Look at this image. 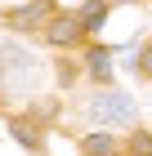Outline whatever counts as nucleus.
Wrapping results in <instances>:
<instances>
[{
  "instance_id": "obj_9",
  "label": "nucleus",
  "mask_w": 152,
  "mask_h": 156,
  "mask_svg": "<svg viewBox=\"0 0 152 156\" xmlns=\"http://www.w3.org/2000/svg\"><path fill=\"white\" fill-rule=\"evenodd\" d=\"M139 67H143V72L152 76V45H148V49H143V54H139Z\"/></svg>"
},
{
  "instance_id": "obj_4",
  "label": "nucleus",
  "mask_w": 152,
  "mask_h": 156,
  "mask_svg": "<svg viewBox=\"0 0 152 156\" xmlns=\"http://www.w3.org/2000/svg\"><path fill=\"white\" fill-rule=\"evenodd\" d=\"M40 13H49V5H18V9L9 13V23H13V27H32Z\"/></svg>"
},
{
  "instance_id": "obj_7",
  "label": "nucleus",
  "mask_w": 152,
  "mask_h": 156,
  "mask_svg": "<svg viewBox=\"0 0 152 156\" xmlns=\"http://www.w3.org/2000/svg\"><path fill=\"white\" fill-rule=\"evenodd\" d=\"M130 152H134V156H152V134H134V138H130Z\"/></svg>"
},
{
  "instance_id": "obj_2",
  "label": "nucleus",
  "mask_w": 152,
  "mask_h": 156,
  "mask_svg": "<svg viewBox=\"0 0 152 156\" xmlns=\"http://www.w3.org/2000/svg\"><path fill=\"white\" fill-rule=\"evenodd\" d=\"M81 31H85V23H81V18H58V23L49 27V40H54V45H72Z\"/></svg>"
},
{
  "instance_id": "obj_8",
  "label": "nucleus",
  "mask_w": 152,
  "mask_h": 156,
  "mask_svg": "<svg viewBox=\"0 0 152 156\" xmlns=\"http://www.w3.org/2000/svg\"><path fill=\"white\" fill-rule=\"evenodd\" d=\"M13 138H18V143H27V147H36V129L27 125V120H13Z\"/></svg>"
},
{
  "instance_id": "obj_1",
  "label": "nucleus",
  "mask_w": 152,
  "mask_h": 156,
  "mask_svg": "<svg viewBox=\"0 0 152 156\" xmlns=\"http://www.w3.org/2000/svg\"><path fill=\"white\" fill-rule=\"evenodd\" d=\"M90 112H94V120H98V125H130V120H134V98L121 94V89H107V94L94 98Z\"/></svg>"
},
{
  "instance_id": "obj_5",
  "label": "nucleus",
  "mask_w": 152,
  "mask_h": 156,
  "mask_svg": "<svg viewBox=\"0 0 152 156\" xmlns=\"http://www.w3.org/2000/svg\"><path fill=\"white\" fill-rule=\"evenodd\" d=\"M81 23H85V31H98V27L107 23V5H90V9L81 13Z\"/></svg>"
},
{
  "instance_id": "obj_3",
  "label": "nucleus",
  "mask_w": 152,
  "mask_h": 156,
  "mask_svg": "<svg viewBox=\"0 0 152 156\" xmlns=\"http://www.w3.org/2000/svg\"><path fill=\"white\" fill-rule=\"evenodd\" d=\"M85 152L90 156H117V138L112 134H90L85 138Z\"/></svg>"
},
{
  "instance_id": "obj_6",
  "label": "nucleus",
  "mask_w": 152,
  "mask_h": 156,
  "mask_svg": "<svg viewBox=\"0 0 152 156\" xmlns=\"http://www.w3.org/2000/svg\"><path fill=\"white\" fill-rule=\"evenodd\" d=\"M90 72H94V76H112V58H107V49H90Z\"/></svg>"
}]
</instances>
